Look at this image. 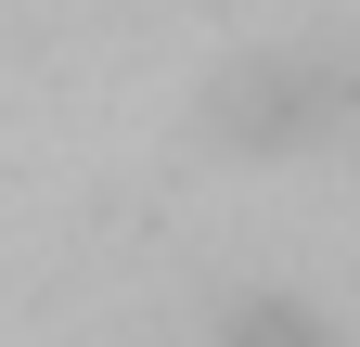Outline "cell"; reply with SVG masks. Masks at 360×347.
Segmentation results:
<instances>
[{
  "label": "cell",
  "instance_id": "1",
  "mask_svg": "<svg viewBox=\"0 0 360 347\" xmlns=\"http://www.w3.org/2000/svg\"><path fill=\"white\" fill-rule=\"evenodd\" d=\"M335 103H347V65H296V52H270L245 91H232V116H270L257 142H309V129H322Z\"/></svg>",
  "mask_w": 360,
  "mask_h": 347
}]
</instances>
